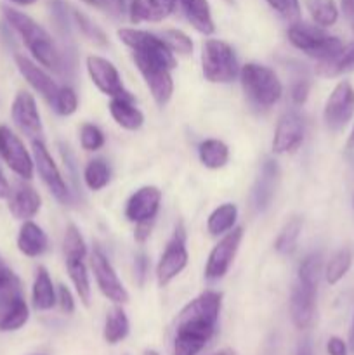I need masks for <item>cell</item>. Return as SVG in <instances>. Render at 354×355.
I'll use <instances>...</instances> for the list:
<instances>
[{
	"mask_svg": "<svg viewBox=\"0 0 354 355\" xmlns=\"http://www.w3.org/2000/svg\"><path fill=\"white\" fill-rule=\"evenodd\" d=\"M66 269H68L69 279H71L73 286H75L76 295L80 297V302L83 305L90 304V283L89 274H87V267L83 259H66Z\"/></svg>",
	"mask_w": 354,
	"mask_h": 355,
	"instance_id": "cell-31",
	"label": "cell"
},
{
	"mask_svg": "<svg viewBox=\"0 0 354 355\" xmlns=\"http://www.w3.org/2000/svg\"><path fill=\"white\" fill-rule=\"evenodd\" d=\"M354 71V42L349 45H344L342 51L326 61H319L316 73L325 78L344 75V73Z\"/></svg>",
	"mask_w": 354,
	"mask_h": 355,
	"instance_id": "cell-26",
	"label": "cell"
},
{
	"mask_svg": "<svg viewBox=\"0 0 354 355\" xmlns=\"http://www.w3.org/2000/svg\"><path fill=\"white\" fill-rule=\"evenodd\" d=\"M238 218V208L233 203H224L215 208L207 220V231L212 236H224L231 231Z\"/></svg>",
	"mask_w": 354,
	"mask_h": 355,
	"instance_id": "cell-30",
	"label": "cell"
},
{
	"mask_svg": "<svg viewBox=\"0 0 354 355\" xmlns=\"http://www.w3.org/2000/svg\"><path fill=\"white\" fill-rule=\"evenodd\" d=\"M118 38H120L127 47H130L132 51L158 55V58L165 59L172 68L177 66L176 55H174V52L167 47V44L162 40L160 35H155L151 33V31L146 30H135V28H120V30H118Z\"/></svg>",
	"mask_w": 354,
	"mask_h": 355,
	"instance_id": "cell-14",
	"label": "cell"
},
{
	"mask_svg": "<svg viewBox=\"0 0 354 355\" xmlns=\"http://www.w3.org/2000/svg\"><path fill=\"white\" fill-rule=\"evenodd\" d=\"M326 350H328V355H349V349H347L346 342L339 336H332L326 343Z\"/></svg>",
	"mask_w": 354,
	"mask_h": 355,
	"instance_id": "cell-49",
	"label": "cell"
},
{
	"mask_svg": "<svg viewBox=\"0 0 354 355\" xmlns=\"http://www.w3.org/2000/svg\"><path fill=\"white\" fill-rule=\"evenodd\" d=\"M239 82L246 99L260 110L274 106L283 96V85L274 73V69L267 68L257 62H248L239 69Z\"/></svg>",
	"mask_w": 354,
	"mask_h": 355,
	"instance_id": "cell-3",
	"label": "cell"
},
{
	"mask_svg": "<svg viewBox=\"0 0 354 355\" xmlns=\"http://www.w3.org/2000/svg\"><path fill=\"white\" fill-rule=\"evenodd\" d=\"M177 2L194 30L200 31L201 35L214 33V17H212V10L207 0H177Z\"/></svg>",
	"mask_w": 354,
	"mask_h": 355,
	"instance_id": "cell-24",
	"label": "cell"
},
{
	"mask_svg": "<svg viewBox=\"0 0 354 355\" xmlns=\"http://www.w3.org/2000/svg\"><path fill=\"white\" fill-rule=\"evenodd\" d=\"M69 12H71V21L76 24V28H78L80 31H82L83 35H85L89 40H92L94 44L97 45H106L108 44V37L104 35V31L101 30L99 26H97L96 23H94L92 19H90L87 14H83L82 10L78 9H69Z\"/></svg>",
	"mask_w": 354,
	"mask_h": 355,
	"instance_id": "cell-37",
	"label": "cell"
},
{
	"mask_svg": "<svg viewBox=\"0 0 354 355\" xmlns=\"http://www.w3.org/2000/svg\"><path fill=\"white\" fill-rule=\"evenodd\" d=\"M347 148L354 149V127H353V130H351L349 139H347Z\"/></svg>",
	"mask_w": 354,
	"mask_h": 355,
	"instance_id": "cell-57",
	"label": "cell"
},
{
	"mask_svg": "<svg viewBox=\"0 0 354 355\" xmlns=\"http://www.w3.org/2000/svg\"><path fill=\"white\" fill-rule=\"evenodd\" d=\"M49 7H51V16L56 28H58L65 37L66 35L69 37V31H71V24H69L71 23V12L68 10L66 2H62V0H51V2H49Z\"/></svg>",
	"mask_w": 354,
	"mask_h": 355,
	"instance_id": "cell-42",
	"label": "cell"
},
{
	"mask_svg": "<svg viewBox=\"0 0 354 355\" xmlns=\"http://www.w3.org/2000/svg\"><path fill=\"white\" fill-rule=\"evenodd\" d=\"M31 304L37 311H51L58 304V293L45 267H38L31 290Z\"/></svg>",
	"mask_w": 354,
	"mask_h": 355,
	"instance_id": "cell-25",
	"label": "cell"
},
{
	"mask_svg": "<svg viewBox=\"0 0 354 355\" xmlns=\"http://www.w3.org/2000/svg\"><path fill=\"white\" fill-rule=\"evenodd\" d=\"M162 203V191L156 186H144L135 191L127 201L125 217L134 224L146 220H155Z\"/></svg>",
	"mask_w": 354,
	"mask_h": 355,
	"instance_id": "cell-18",
	"label": "cell"
},
{
	"mask_svg": "<svg viewBox=\"0 0 354 355\" xmlns=\"http://www.w3.org/2000/svg\"><path fill=\"white\" fill-rule=\"evenodd\" d=\"M17 248L24 257H30V259L44 255L49 248L47 234L35 222L24 220L17 234Z\"/></svg>",
	"mask_w": 354,
	"mask_h": 355,
	"instance_id": "cell-23",
	"label": "cell"
},
{
	"mask_svg": "<svg viewBox=\"0 0 354 355\" xmlns=\"http://www.w3.org/2000/svg\"><path fill=\"white\" fill-rule=\"evenodd\" d=\"M214 355H236V354L233 352L231 349H224V350H221V352H217V354H214Z\"/></svg>",
	"mask_w": 354,
	"mask_h": 355,
	"instance_id": "cell-58",
	"label": "cell"
},
{
	"mask_svg": "<svg viewBox=\"0 0 354 355\" xmlns=\"http://www.w3.org/2000/svg\"><path fill=\"white\" fill-rule=\"evenodd\" d=\"M80 144L85 151H97L104 146V134L92 123H83L80 128Z\"/></svg>",
	"mask_w": 354,
	"mask_h": 355,
	"instance_id": "cell-43",
	"label": "cell"
},
{
	"mask_svg": "<svg viewBox=\"0 0 354 355\" xmlns=\"http://www.w3.org/2000/svg\"><path fill=\"white\" fill-rule=\"evenodd\" d=\"M314 24L321 28H330L339 19V7L335 0H304Z\"/></svg>",
	"mask_w": 354,
	"mask_h": 355,
	"instance_id": "cell-33",
	"label": "cell"
},
{
	"mask_svg": "<svg viewBox=\"0 0 354 355\" xmlns=\"http://www.w3.org/2000/svg\"><path fill=\"white\" fill-rule=\"evenodd\" d=\"M31 148H33V162L35 168H37L38 175L44 180L47 189L51 191L52 196L61 203H69L71 201V193L68 189V184L62 179L61 172H59L58 165H56L54 158L51 156L49 149L42 142V139H35L31 141Z\"/></svg>",
	"mask_w": 354,
	"mask_h": 355,
	"instance_id": "cell-9",
	"label": "cell"
},
{
	"mask_svg": "<svg viewBox=\"0 0 354 355\" xmlns=\"http://www.w3.org/2000/svg\"><path fill=\"white\" fill-rule=\"evenodd\" d=\"M54 111L61 116H69L76 111L78 107V96H76L75 90L71 87H59V92L56 96L54 104H52Z\"/></svg>",
	"mask_w": 354,
	"mask_h": 355,
	"instance_id": "cell-41",
	"label": "cell"
},
{
	"mask_svg": "<svg viewBox=\"0 0 354 355\" xmlns=\"http://www.w3.org/2000/svg\"><path fill=\"white\" fill-rule=\"evenodd\" d=\"M87 71H89V76L94 82V85L104 96L117 97L127 92L124 83H121L117 66L111 61H108V59L101 58V55H89L87 58Z\"/></svg>",
	"mask_w": 354,
	"mask_h": 355,
	"instance_id": "cell-17",
	"label": "cell"
},
{
	"mask_svg": "<svg viewBox=\"0 0 354 355\" xmlns=\"http://www.w3.org/2000/svg\"><path fill=\"white\" fill-rule=\"evenodd\" d=\"M90 267H92L94 277H96L97 288L101 290V293L108 298L110 302L117 305H124L128 302V293L125 290V286L121 284V281L118 279L117 270L113 269L111 262L108 260V257L101 252L99 248H96L90 257Z\"/></svg>",
	"mask_w": 354,
	"mask_h": 355,
	"instance_id": "cell-13",
	"label": "cell"
},
{
	"mask_svg": "<svg viewBox=\"0 0 354 355\" xmlns=\"http://www.w3.org/2000/svg\"><path fill=\"white\" fill-rule=\"evenodd\" d=\"M14 59H16V66L17 69H19L21 75L24 76V80H26V82L52 106L56 101V96H58L59 92V85L52 80V76L47 75L40 66L35 64V62L31 61V59H28L26 55L16 54Z\"/></svg>",
	"mask_w": 354,
	"mask_h": 355,
	"instance_id": "cell-19",
	"label": "cell"
},
{
	"mask_svg": "<svg viewBox=\"0 0 354 355\" xmlns=\"http://www.w3.org/2000/svg\"><path fill=\"white\" fill-rule=\"evenodd\" d=\"M201 69L212 83H229L239 76V64L235 49L224 40L208 38L201 47Z\"/></svg>",
	"mask_w": 354,
	"mask_h": 355,
	"instance_id": "cell-5",
	"label": "cell"
},
{
	"mask_svg": "<svg viewBox=\"0 0 354 355\" xmlns=\"http://www.w3.org/2000/svg\"><path fill=\"white\" fill-rule=\"evenodd\" d=\"M318 283L297 277L290 293V318L295 328L307 329L316 315Z\"/></svg>",
	"mask_w": 354,
	"mask_h": 355,
	"instance_id": "cell-12",
	"label": "cell"
},
{
	"mask_svg": "<svg viewBox=\"0 0 354 355\" xmlns=\"http://www.w3.org/2000/svg\"><path fill=\"white\" fill-rule=\"evenodd\" d=\"M110 113L113 120L125 130H139L144 123V114L135 106V99L130 92L111 97Z\"/></svg>",
	"mask_w": 354,
	"mask_h": 355,
	"instance_id": "cell-22",
	"label": "cell"
},
{
	"mask_svg": "<svg viewBox=\"0 0 354 355\" xmlns=\"http://www.w3.org/2000/svg\"><path fill=\"white\" fill-rule=\"evenodd\" d=\"M302 142H304V120L297 111H288L276 125L273 151L276 155H290L301 148Z\"/></svg>",
	"mask_w": 354,
	"mask_h": 355,
	"instance_id": "cell-16",
	"label": "cell"
},
{
	"mask_svg": "<svg viewBox=\"0 0 354 355\" xmlns=\"http://www.w3.org/2000/svg\"><path fill=\"white\" fill-rule=\"evenodd\" d=\"M149 2H151L153 9L156 10V14H158L160 21L165 19L167 16H170L177 6V0H149Z\"/></svg>",
	"mask_w": 354,
	"mask_h": 355,
	"instance_id": "cell-48",
	"label": "cell"
},
{
	"mask_svg": "<svg viewBox=\"0 0 354 355\" xmlns=\"http://www.w3.org/2000/svg\"><path fill=\"white\" fill-rule=\"evenodd\" d=\"M144 355H160V354L155 352V350H146Z\"/></svg>",
	"mask_w": 354,
	"mask_h": 355,
	"instance_id": "cell-59",
	"label": "cell"
},
{
	"mask_svg": "<svg viewBox=\"0 0 354 355\" xmlns=\"http://www.w3.org/2000/svg\"><path fill=\"white\" fill-rule=\"evenodd\" d=\"M28 319H30V309L24 298H21L0 311V331H17L26 324Z\"/></svg>",
	"mask_w": 354,
	"mask_h": 355,
	"instance_id": "cell-32",
	"label": "cell"
},
{
	"mask_svg": "<svg viewBox=\"0 0 354 355\" xmlns=\"http://www.w3.org/2000/svg\"><path fill=\"white\" fill-rule=\"evenodd\" d=\"M62 248H65L66 259H85L87 246L82 234H80V231L76 229V225L69 224L68 227H66Z\"/></svg>",
	"mask_w": 354,
	"mask_h": 355,
	"instance_id": "cell-38",
	"label": "cell"
},
{
	"mask_svg": "<svg viewBox=\"0 0 354 355\" xmlns=\"http://www.w3.org/2000/svg\"><path fill=\"white\" fill-rule=\"evenodd\" d=\"M198 156L203 166L210 170H219L229 162V148L219 139H207L198 146Z\"/></svg>",
	"mask_w": 354,
	"mask_h": 355,
	"instance_id": "cell-28",
	"label": "cell"
},
{
	"mask_svg": "<svg viewBox=\"0 0 354 355\" xmlns=\"http://www.w3.org/2000/svg\"><path fill=\"white\" fill-rule=\"evenodd\" d=\"M160 37H162V40L165 42L167 47H169L174 54L189 55L191 52H193V40H191L184 31L165 30Z\"/></svg>",
	"mask_w": 354,
	"mask_h": 355,
	"instance_id": "cell-40",
	"label": "cell"
},
{
	"mask_svg": "<svg viewBox=\"0 0 354 355\" xmlns=\"http://www.w3.org/2000/svg\"><path fill=\"white\" fill-rule=\"evenodd\" d=\"M288 40L295 49L318 61H326L344 49L339 37L328 35L318 24H307L301 21L292 23V26L288 28Z\"/></svg>",
	"mask_w": 354,
	"mask_h": 355,
	"instance_id": "cell-4",
	"label": "cell"
},
{
	"mask_svg": "<svg viewBox=\"0 0 354 355\" xmlns=\"http://www.w3.org/2000/svg\"><path fill=\"white\" fill-rule=\"evenodd\" d=\"M9 211L17 220H30L38 214L42 207L40 194L28 184L19 182L10 187V193L7 196Z\"/></svg>",
	"mask_w": 354,
	"mask_h": 355,
	"instance_id": "cell-20",
	"label": "cell"
},
{
	"mask_svg": "<svg viewBox=\"0 0 354 355\" xmlns=\"http://www.w3.org/2000/svg\"><path fill=\"white\" fill-rule=\"evenodd\" d=\"M189 253L186 248V229L179 224L174 231L172 238L167 243L165 252L160 257V262L156 266V279L160 286H167L172 283L187 266Z\"/></svg>",
	"mask_w": 354,
	"mask_h": 355,
	"instance_id": "cell-7",
	"label": "cell"
},
{
	"mask_svg": "<svg viewBox=\"0 0 354 355\" xmlns=\"http://www.w3.org/2000/svg\"><path fill=\"white\" fill-rule=\"evenodd\" d=\"M309 90H311V82H307V80H298V82L294 83L290 96L295 106H302L307 101Z\"/></svg>",
	"mask_w": 354,
	"mask_h": 355,
	"instance_id": "cell-46",
	"label": "cell"
},
{
	"mask_svg": "<svg viewBox=\"0 0 354 355\" xmlns=\"http://www.w3.org/2000/svg\"><path fill=\"white\" fill-rule=\"evenodd\" d=\"M128 331H130V324H128V318L124 309L120 305L111 309L106 315V322H104V342L110 345H117L127 338Z\"/></svg>",
	"mask_w": 354,
	"mask_h": 355,
	"instance_id": "cell-27",
	"label": "cell"
},
{
	"mask_svg": "<svg viewBox=\"0 0 354 355\" xmlns=\"http://www.w3.org/2000/svg\"><path fill=\"white\" fill-rule=\"evenodd\" d=\"M9 193H10L9 182H7V179L3 177V173L0 172V200H7Z\"/></svg>",
	"mask_w": 354,
	"mask_h": 355,
	"instance_id": "cell-53",
	"label": "cell"
},
{
	"mask_svg": "<svg viewBox=\"0 0 354 355\" xmlns=\"http://www.w3.org/2000/svg\"><path fill=\"white\" fill-rule=\"evenodd\" d=\"M242 239L243 227H233L231 231L222 236L221 241L214 246V250L208 255L207 267H205V277L208 281H219L228 274Z\"/></svg>",
	"mask_w": 354,
	"mask_h": 355,
	"instance_id": "cell-11",
	"label": "cell"
},
{
	"mask_svg": "<svg viewBox=\"0 0 354 355\" xmlns=\"http://www.w3.org/2000/svg\"><path fill=\"white\" fill-rule=\"evenodd\" d=\"M353 207H354V198H353Z\"/></svg>",
	"mask_w": 354,
	"mask_h": 355,
	"instance_id": "cell-60",
	"label": "cell"
},
{
	"mask_svg": "<svg viewBox=\"0 0 354 355\" xmlns=\"http://www.w3.org/2000/svg\"><path fill=\"white\" fill-rule=\"evenodd\" d=\"M351 263H353V253L349 248H342L328 260L325 269V277L328 284H337L344 276L347 274V270L351 269Z\"/></svg>",
	"mask_w": 354,
	"mask_h": 355,
	"instance_id": "cell-36",
	"label": "cell"
},
{
	"mask_svg": "<svg viewBox=\"0 0 354 355\" xmlns=\"http://www.w3.org/2000/svg\"><path fill=\"white\" fill-rule=\"evenodd\" d=\"M295 355H314V352H312L311 342H309V340H304V342L298 345L297 354H295Z\"/></svg>",
	"mask_w": 354,
	"mask_h": 355,
	"instance_id": "cell-54",
	"label": "cell"
},
{
	"mask_svg": "<svg viewBox=\"0 0 354 355\" xmlns=\"http://www.w3.org/2000/svg\"><path fill=\"white\" fill-rule=\"evenodd\" d=\"M58 304L65 314H73L75 312V298H73L71 291L65 284L58 288Z\"/></svg>",
	"mask_w": 354,
	"mask_h": 355,
	"instance_id": "cell-47",
	"label": "cell"
},
{
	"mask_svg": "<svg viewBox=\"0 0 354 355\" xmlns=\"http://www.w3.org/2000/svg\"><path fill=\"white\" fill-rule=\"evenodd\" d=\"M111 170L103 158L90 159L83 170V180L90 191H101L110 184Z\"/></svg>",
	"mask_w": 354,
	"mask_h": 355,
	"instance_id": "cell-34",
	"label": "cell"
},
{
	"mask_svg": "<svg viewBox=\"0 0 354 355\" xmlns=\"http://www.w3.org/2000/svg\"><path fill=\"white\" fill-rule=\"evenodd\" d=\"M135 274H137L139 284L144 283V277L146 274H148V257H146L144 253L135 257Z\"/></svg>",
	"mask_w": 354,
	"mask_h": 355,
	"instance_id": "cell-51",
	"label": "cell"
},
{
	"mask_svg": "<svg viewBox=\"0 0 354 355\" xmlns=\"http://www.w3.org/2000/svg\"><path fill=\"white\" fill-rule=\"evenodd\" d=\"M90 6H96L97 9L118 17L125 12V0H85Z\"/></svg>",
	"mask_w": 354,
	"mask_h": 355,
	"instance_id": "cell-45",
	"label": "cell"
},
{
	"mask_svg": "<svg viewBox=\"0 0 354 355\" xmlns=\"http://www.w3.org/2000/svg\"><path fill=\"white\" fill-rule=\"evenodd\" d=\"M278 180H280V166L274 159H266L260 168V175L253 186V205L259 211H264L273 201L276 193Z\"/></svg>",
	"mask_w": 354,
	"mask_h": 355,
	"instance_id": "cell-21",
	"label": "cell"
},
{
	"mask_svg": "<svg viewBox=\"0 0 354 355\" xmlns=\"http://www.w3.org/2000/svg\"><path fill=\"white\" fill-rule=\"evenodd\" d=\"M222 295L205 291L180 311L176 321L172 355H198L217 331Z\"/></svg>",
	"mask_w": 354,
	"mask_h": 355,
	"instance_id": "cell-1",
	"label": "cell"
},
{
	"mask_svg": "<svg viewBox=\"0 0 354 355\" xmlns=\"http://www.w3.org/2000/svg\"><path fill=\"white\" fill-rule=\"evenodd\" d=\"M10 116H12L14 125H16L26 137H30L31 141L42 139L44 128H42L40 113H38L35 97L31 96L30 92L21 90V92L16 94L12 107H10Z\"/></svg>",
	"mask_w": 354,
	"mask_h": 355,
	"instance_id": "cell-15",
	"label": "cell"
},
{
	"mask_svg": "<svg viewBox=\"0 0 354 355\" xmlns=\"http://www.w3.org/2000/svg\"><path fill=\"white\" fill-rule=\"evenodd\" d=\"M349 347H351V352L354 354V319H353V328H351V335H349Z\"/></svg>",
	"mask_w": 354,
	"mask_h": 355,
	"instance_id": "cell-55",
	"label": "cell"
},
{
	"mask_svg": "<svg viewBox=\"0 0 354 355\" xmlns=\"http://www.w3.org/2000/svg\"><path fill=\"white\" fill-rule=\"evenodd\" d=\"M340 7H342V12L346 14V17L354 19V0H340Z\"/></svg>",
	"mask_w": 354,
	"mask_h": 355,
	"instance_id": "cell-52",
	"label": "cell"
},
{
	"mask_svg": "<svg viewBox=\"0 0 354 355\" xmlns=\"http://www.w3.org/2000/svg\"><path fill=\"white\" fill-rule=\"evenodd\" d=\"M10 2L17 3V6H31V3H35L37 0H10Z\"/></svg>",
	"mask_w": 354,
	"mask_h": 355,
	"instance_id": "cell-56",
	"label": "cell"
},
{
	"mask_svg": "<svg viewBox=\"0 0 354 355\" xmlns=\"http://www.w3.org/2000/svg\"><path fill=\"white\" fill-rule=\"evenodd\" d=\"M301 232H302V218L292 217L290 220L283 225L276 243H274L276 252L281 253V255H290V253H294L295 248H297Z\"/></svg>",
	"mask_w": 354,
	"mask_h": 355,
	"instance_id": "cell-35",
	"label": "cell"
},
{
	"mask_svg": "<svg viewBox=\"0 0 354 355\" xmlns=\"http://www.w3.org/2000/svg\"><path fill=\"white\" fill-rule=\"evenodd\" d=\"M21 298L24 297L19 277L0 259V311L12 305L14 302L21 300Z\"/></svg>",
	"mask_w": 354,
	"mask_h": 355,
	"instance_id": "cell-29",
	"label": "cell"
},
{
	"mask_svg": "<svg viewBox=\"0 0 354 355\" xmlns=\"http://www.w3.org/2000/svg\"><path fill=\"white\" fill-rule=\"evenodd\" d=\"M132 59H134L135 66L141 71L153 99L156 101L158 106H165L174 92V82L172 75H170V71L174 69L172 66L165 59L158 58V55L146 54V52L132 51Z\"/></svg>",
	"mask_w": 354,
	"mask_h": 355,
	"instance_id": "cell-6",
	"label": "cell"
},
{
	"mask_svg": "<svg viewBox=\"0 0 354 355\" xmlns=\"http://www.w3.org/2000/svg\"><path fill=\"white\" fill-rule=\"evenodd\" d=\"M354 116V87L353 83L342 80L335 85L323 110L325 125L333 132H339L353 120Z\"/></svg>",
	"mask_w": 354,
	"mask_h": 355,
	"instance_id": "cell-8",
	"label": "cell"
},
{
	"mask_svg": "<svg viewBox=\"0 0 354 355\" xmlns=\"http://www.w3.org/2000/svg\"><path fill=\"white\" fill-rule=\"evenodd\" d=\"M274 12L280 14L288 23H297L301 19V2L298 0H266Z\"/></svg>",
	"mask_w": 354,
	"mask_h": 355,
	"instance_id": "cell-44",
	"label": "cell"
},
{
	"mask_svg": "<svg viewBox=\"0 0 354 355\" xmlns=\"http://www.w3.org/2000/svg\"><path fill=\"white\" fill-rule=\"evenodd\" d=\"M323 274V255L321 252H312L305 257L304 260L298 266L297 277L305 281H312V283H318L321 279Z\"/></svg>",
	"mask_w": 354,
	"mask_h": 355,
	"instance_id": "cell-39",
	"label": "cell"
},
{
	"mask_svg": "<svg viewBox=\"0 0 354 355\" xmlns=\"http://www.w3.org/2000/svg\"><path fill=\"white\" fill-rule=\"evenodd\" d=\"M2 14L3 17H6L7 24L19 35L28 51L31 52V55H33L42 66H45V68L51 69V71H61V54H59L54 42H52L51 35L45 31L44 26H40L35 19H31L28 14L21 12V10L14 9V7L10 6H2Z\"/></svg>",
	"mask_w": 354,
	"mask_h": 355,
	"instance_id": "cell-2",
	"label": "cell"
},
{
	"mask_svg": "<svg viewBox=\"0 0 354 355\" xmlns=\"http://www.w3.org/2000/svg\"><path fill=\"white\" fill-rule=\"evenodd\" d=\"M153 222L155 220H146V222H139V224H135V241L137 243H144L146 239L149 238V234H151V229H153Z\"/></svg>",
	"mask_w": 354,
	"mask_h": 355,
	"instance_id": "cell-50",
	"label": "cell"
},
{
	"mask_svg": "<svg viewBox=\"0 0 354 355\" xmlns=\"http://www.w3.org/2000/svg\"><path fill=\"white\" fill-rule=\"evenodd\" d=\"M0 156L17 177L23 180H30L33 177V156L24 148L19 135L14 134L6 125H0Z\"/></svg>",
	"mask_w": 354,
	"mask_h": 355,
	"instance_id": "cell-10",
	"label": "cell"
},
{
	"mask_svg": "<svg viewBox=\"0 0 354 355\" xmlns=\"http://www.w3.org/2000/svg\"><path fill=\"white\" fill-rule=\"evenodd\" d=\"M353 28H354V24H353Z\"/></svg>",
	"mask_w": 354,
	"mask_h": 355,
	"instance_id": "cell-61",
	"label": "cell"
}]
</instances>
